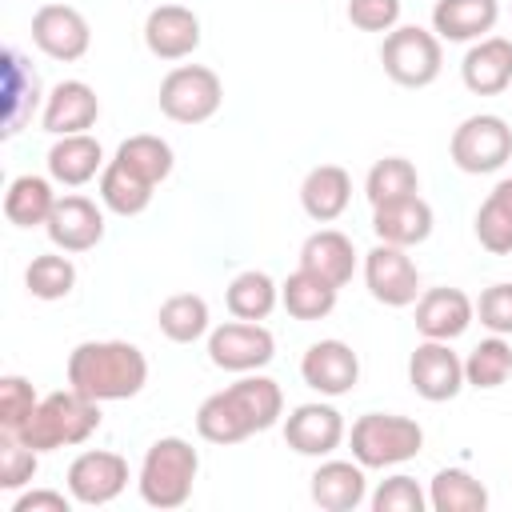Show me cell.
<instances>
[{
	"mask_svg": "<svg viewBox=\"0 0 512 512\" xmlns=\"http://www.w3.org/2000/svg\"><path fill=\"white\" fill-rule=\"evenodd\" d=\"M284 416V392L272 376L244 372L236 384L212 392L196 408V432L208 444H240L256 432H268Z\"/></svg>",
	"mask_w": 512,
	"mask_h": 512,
	"instance_id": "cell-1",
	"label": "cell"
},
{
	"mask_svg": "<svg viewBox=\"0 0 512 512\" xmlns=\"http://www.w3.org/2000/svg\"><path fill=\"white\" fill-rule=\"evenodd\" d=\"M68 384L100 404L132 400L148 384V356L128 340H84L68 352Z\"/></svg>",
	"mask_w": 512,
	"mask_h": 512,
	"instance_id": "cell-2",
	"label": "cell"
},
{
	"mask_svg": "<svg viewBox=\"0 0 512 512\" xmlns=\"http://www.w3.org/2000/svg\"><path fill=\"white\" fill-rule=\"evenodd\" d=\"M96 428H100V400H92L68 384L60 392L40 396L32 420L16 436L36 452H56V448L84 444Z\"/></svg>",
	"mask_w": 512,
	"mask_h": 512,
	"instance_id": "cell-3",
	"label": "cell"
},
{
	"mask_svg": "<svg viewBox=\"0 0 512 512\" xmlns=\"http://www.w3.org/2000/svg\"><path fill=\"white\" fill-rule=\"evenodd\" d=\"M196 472H200V452L184 436H160L148 444L140 472H136L140 500L148 508H160V512L180 508L192 500Z\"/></svg>",
	"mask_w": 512,
	"mask_h": 512,
	"instance_id": "cell-4",
	"label": "cell"
},
{
	"mask_svg": "<svg viewBox=\"0 0 512 512\" xmlns=\"http://www.w3.org/2000/svg\"><path fill=\"white\" fill-rule=\"evenodd\" d=\"M348 448H352V460H360L364 468H396L420 456L424 428L412 416L364 412L348 432Z\"/></svg>",
	"mask_w": 512,
	"mask_h": 512,
	"instance_id": "cell-5",
	"label": "cell"
},
{
	"mask_svg": "<svg viewBox=\"0 0 512 512\" xmlns=\"http://www.w3.org/2000/svg\"><path fill=\"white\" fill-rule=\"evenodd\" d=\"M380 64H384V76L392 84H400V88H428L440 76V68H444L440 36L420 28V24H396L392 32H384Z\"/></svg>",
	"mask_w": 512,
	"mask_h": 512,
	"instance_id": "cell-6",
	"label": "cell"
},
{
	"mask_svg": "<svg viewBox=\"0 0 512 512\" xmlns=\"http://www.w3.org/2000/svg\"><path fill=\"white\" fill-rule=\"evenodd\" d=\"M448 156L468 176L500 172L512 160V128H508V120L496 116V112H476V116L460 120L452 140H448Z\"/></svg>",
	"mask_w": 512,
	"mask_h": 512,
	"instance_id": "cell-7",
	"label": "cell"
},
{
	"mask_svg": "<svg viewBox=\"0 0 512 512\" xmlns=\"http://www.w3.org/2000/svg\"><path fill=\"white\" fill-rule=\"evenodd\" d=\"M160 112L176 124H204L224 104V84L208 64H176L160 80Z\"/></svg>",
	"mask_w": 512,
	"mask_h": 512,
	"instance_id": "cell-8",
	"label": "cell"
},
{
	"mask_svg": "<svg viewBox=\"0 0 512 512\" xmlns=\"http://www.w3.org/2000/svg\"><path fill=\"white\" fill-rule=\"evenodd\" d=\"M276 356V336L260 320H228L208 332V360L224 372H260Z\"/></svg>",
	"mask_w": 512,
	"mask_h": 512,
	"instance_id": "cell-9",
	"label": "cell"
},
{
	"mask_svg": "<svg viewBox=\"0 0 512 512\" xmlns=\"http://www.w3.org/2000/svg\"><path fill=\"white\" fill-rule=\"evenodd\" d=\"M364 284L384 308H408L420 300V268L412 264L408 248L396 244L376 240V248L364 256Z\"/></svg>",
	"mask_w": 512,
	"mask_h": 512,
	"instance_id": "cell-10",
	"label": "cell"
},
{
	"mask_svg": "<svg viewBox=\"0 0 512 512\" xmlns=\"http://www.w3.org/2000/svg\"><path fill=\"white\" fill-rule=\"evenodd\" d=\"M408 384L428 404L456 400L464 388V360L452 352V340H420L408 356Z\"/></svg>",
	"mask_w": 512,
	"mask_h": 512,
	"instance_id": "cell-11",
	"label": "cell"
},
{
	"mask_svg": "<svg viewBox=\"0 0 512 512\" xmlns=\"http://www.w3.org/2000/svg\"><path fill=\"white\" fill-rule=\"evenodd\" d=\"M32 44L48 56V60H60V64H72V60H84L88 48H92V28L84 20L80 8L72 4H40L36 16H32Z\"/></svg>",
	"mask_w": 512,
	"mask_h": 512,
	"instance_id": "cell-12",
	"label": "cell"
},
{
	"mask_svg": "<svg viewBox=\"0 0 512 512\" xmlns=\"http://www.w3.org/2000/svg\"><path fill=\"white\" fill-rule=\"evenodd\" d=\"M128 460L108 448H88L68 464V492L84 508H104L128 488Z\"/></svg>",
	"mask_w": 512,
	"mask_h": 512,
	"instance_id": "cell-13",
	"label": "cell"
},
{
	"mask_svg": "<svg viewBox=\"0 0 512 512\" xmlns=\"http://www.w3.org/2000/svg\"><path fill=\"white\" fill-rule=\"evenodd\" d=\"M348 428H344V416L340 408L324 404V400H312V404H296L284 420V444L296 452V456H332L340 444H344Z\"/></svg>",
	"mask_w": 512,
	"mask_h": 512,
	"instance_id": "cell-14",
	"label": "cell"
},
{
	"mask_svg": "<svg viewBox=\"0 0 512 512\" xmlns=\"http://www.w3.org/2000/svg\"><path fill=\"white\" fill-rule=\"evenodd\" d=\"M300 376L320 396H348L360 380V356L344 340H316L300 356Z\"/></svg>",
	"mask_w": 512,
	"mask_h": 512,
	"instance_id": "cell-15",
	"label": "cell"
},
{
	"mask_svg": "<svg viewBox=\"0 0 512 512\" xmlns=\"http://www.w3.org/2000/svg\"><path fill=\"white\" fill-rule=\"evenodd\" d=\"M44 232L60 252H92L104 240V212L96 208V200L68 192L56 200Z\"/></svg>",
	"mask_w": 512,
	"mask_h": 512,
	"instance_id": "cell-16",
	"label": "cell"
},
{
	"mask_svg": "<svg viewBox=\"0 0 512 512\" xmlns=\"http://www.w3.org/2000/svg\"><path fill=\"white\" fill-rule=\"evenodd\" d=\"M144 44L156 60H188L200 48V16L184 4H156L144 20Z\"/></svg>",
	"mask_w": 512,
	"mask_h": 512,
	"instance_id": "cell-17",
	"label": "cell"
},
{
	"mask_svg": "<svg viewBox=\"0 0 512 512\" xmlns=\"http://www.w3.org/2000/svg\"><path fill=\"white\" fill-rule=\"evenodd\" d=\"M476 320V304L460 288H424L416 300V332L424 340H456Z\"/></svg>",
	"mask_w": 512,
	"mask_h": 512,
	"instance_id": "cell-18",
	"label": "cell"
},
{
	"mask_svg": "<svg viewBox=\"0 0 512 512\" xmlns=\"http://www.w3.org/2000/svg\"><path fill=\"white\" fill-rule=\"evenodd\" d=\"M100 116V96L92 84L84 80H60L48 96H44V112L40 124L52 136H72V132H88Z\"/></svg>",
	"mask_w": 512,
	"mask_h": 512,
	"instance_id": "cell-19",
	"label": "cell"
},
{
	"mask_svg": "<svg viewBox=\"0 0 512 512\" xmlns=\"http://www.w3.org/2000/svg\"><path fill=\"white\" fill-rule=\"evenodd\" d=\"M432 204L416 192V196H404V200H388V204H376L372 208V232L380 244H396V248H416L432 236Z\"/></svg>",
	"mask_w": 512,
	"mask_h": 512,
	"instance_id": "cell-20",
	"label": "cell"
},
{
	"mask_svg": "<svg viewBox=\"0 0 512 512\" xmlns=\"http://www.w3.org/2000/svg\"><path fill=\"white\" fill-rule=\"evenodd\" d=\"M460 80L476 96H500L504 88H512V40L508 36L476 40L460 60Z\"/></svg>",
	"mask_w": 512,
	"mask_h": 512,
	"instance_id": "cell-21",
	"label": "cell"
},
{
	"mask_svg": "<svg viewBox=\"0 0 512 512\" xmlns=\"http://www.w3.org/2000/svg\"><path fill=\"white\" fill-rule=\"evenodd\" d=\"M312 504L324 512H356L368 500V476L360 460H324L312 472Z\"/></svg>",
	"mask_w": 512,
	"mask_h": 512,
	"instance_id": "cell-22",
	"label": "cell"
},
{
	"mask_svg": "<svg viewBox=\"0 0 512 512\" xmlns=\"http://www.w3.org/2000/svg\"><path fill=\"white\" fill-rule=\"evenodd\" d=\"M500 20V0H436L432 32L448 44H476Z\"/></svg>",
	"mask_w": 512,
	"mask_h": 512,
	"instance_id": "cell-23",
	"label": "cell"
},
{
	"mask_svg": "<svg viewBox=\"0 0 512 512\" xmlns=\"http://www.w3.org/2000/svg\"><path fill=\"white\" fill-rule=\"evenodd\" d=\"M104 148L96 136L88 132H72V136H56V144L48 148V176L64 188H80L88 180H96L104 172Z\"/></svg>",
	"mask_w": 512,
	"mask_h": 512,
	"instance_id": "cell-24",
	"label": "cell"
},
{
	"mask_svg": "<svg viewBox=\"0 0 512 512\" xmlns=\"http://www.w3.org/2000/svg\"><path fill=\"white\" fill-rule=\"evenodd\" d=\"M352 200V176L340 164H316L308 168L304 184H300V208L308 212V220L316 224H332L344 216Z\"/></svg>",
	"mask_w": 512,
	"mask_h": 512,
	"instance_id": "cell-25",
	"label": "cell"
},
{
	"mask_svg": "<svg viewBox=\"0 0 512 512\" xmlns=\"http://www.w3.org/2000/svg\"><path fill=\"white\" fill-rule=\"evenodd\" d=\"M300 268H308L320 280L344 288L356 272V248L340 228H320L300 244Z\"/></svg>",
	"mask_w": 512,
	"mask_h": 512,
	"instance_id": "cell-26",
	"label": "cell"
},
{
	"mask_svg": "<svg viewBox=\"0 0 512 512\" xmlns=\"http://www.w3.org/2000/svg\"><path fill=\"white\" fill-rule=\"evenodd\" d=\"M56 192H52V176H36V172H24L8 184L4 192V216L8 224L16 228H36V224H48L52 208H56Z\"/></svg>",
	"mask_w": 512,
	"mask_h": 512,
	"instance_id": "cell-27",
	"label": "cell"
},
{
	"mask_svg": "<svg viewBox=\"0 0 512 512\" xmlns=\"http://www.w3.org/2000/svg\"><path fill=\"white\" fill-rule=\"evenodd\" d=\"M336 296H340V288L336 284H328V280H320L316 272H308V268H296L284 284H280V304H284V312L292 316V320H324L332 308H336Z\"/></svg>",
	"mask_w": 512,
	"mask_h": 512,
	"instance_id": "cell-28",
	"label": "cell"
},
{
	"mask_svg": "<svg viewBox=\"0 0 512 512\" xmlns=\"http://www.w3.org/2000/svg\"><path fill=\"white\" fill-rule=\"evenodd\" d=\"M36 104H40V80L24 64V56L16 48H8L4 52V108H8L4 136H16L24 128V120L36 112Z\"/></svg>",
	"mask_w": 512,
	"mask_h": 512,
	"instance_id": "cell-29",
	"label": "cell"
},
{
	"mask_svg": "<svg viewBox=\"0 0 512 512\" xmlns=\"http://www.w3.org/2000/svg\"><path fill=\"white\" fill-rule=\"evenodd\" d=\"M156 324L172 344H192V340L212 332V312H208V300L200 292H176L160 304Z\"/></svg>",
	"mask_w": 512,
	"mask_h": 512,
	"instance_id": "cell-30",
	"label": "cell"
},
{
	"mask_svg": "<svg viewBox=\"0 0 512 512\" xmlns=\"http://www.w3.org/2000/svg\"><path fill=\"white\" fill-rule=\"evenodd\" d=\"M152 192H156V184H148L144 176H136L128 164H120L116 156L104 164V172H100V200H104V208L108 212H116V216H140L148 204H152Z\"/></svg>",
	"mask_w": 512,
	"mask_h": 512,
	"instance_id": "cell-31",
	"label": "cell"
},
{
	"mask_svg": "<svg viewBox=\"0 0 512 512\" xmlns=\"http://www.w3.org/2000/svg\"><path fill=\"white\" fill-rule=\"evenodd\" d=\"M428 508L432 512H484L488 488L468 468H440L428 484Z\"/></svg>",
	"mask_w": 512,
	"mask_h": 512,
	"instance_id": "cell-32",
	"label": "cell"
},
{
	"mask_svg": "<svg viewBox=\"0 0 512 512\" xmlns=\"http://www.w3.org/2000/svg\"><path fill=\"white\" fill-rule=\"evenodd\" d=\"M476 240L492 256H512V176L500 180L476 208Z\"/></svg>",
	"mask_w": 512,
	"mask_h": 512,
	"instance_id": "cell-33",
	"label": "cell"
},
{
	"mask_svg": "<svg viewBox=\"0 0 512 512\" xmlns=\"http://www.w3.org/2000/svg\"><path fill=\"white\" fill-rule=\"evenodd\" d=\"M224 304L236 320H268L272 308L280 304V284L260 272V268H248L240 276H232L228 292H224Z\"/></svg>",
	"mask_w": 512,
	"mask_h": 512,
	"instance_id": "cell-34",
	"label": "cell"
},
{
	"mask_svg": "<svg viewBox=\"0 0 512 512\" xmlns=\"http://www.w3.org/2000/svg\"><path fill=\"white\" fill-rule=\"evenodd\" d=\"M416 192H420V172H416V164L404 160V156H384V160H376V164L368 168V176H364V196H368L372 208H376V204H388V200L416 196Z\"/></svg>",
	"mask_w": 512,
	"mask_h": 512,
	"instance_id": "cell-35",
	"label": "cell"
},
{
	"mask_svg": "<svg viewBox=\"0 0 512 512\" xmlns=\"http://www.w3.org/2000/svg\"><path fill=\"white\" fill-rule=\"evenodd\" d=\"M116 160L128 164V168H132L136 176H144L148 184H164V180L172 176V164H176L172 144L160 140V136H152V132L128 136V140L116 148Z\"/></svg>",
	"mask_w": 512,
	"mask_h": 512,
	"instance_id": "cell-36",
	"label": "cell"
},
{
	"mask_svg": "<svg viewBox=\"0 0 512 512\" xmlns=\"http://www.w3.org/2000/svg\"><path fill=\"white\" fill-rule=\"evenodd\" d=\"M24 288L36 300H64L76 288V264L56 248L44 256H32V264L24 268Z\"/></svg>",
	"mask_w": 512,
	"mask_h": 512,
	"instance_id": "cell-37",
	"label": "cell"
},
{
	"mask_svg": "<svg viewBox=\"0 0 512 512\" xmlns=\"http://www.w3.org/2000/svg\"><path fill=\"white\" fill-rule=\"evenodd\" d=\"M512 376V344L504 336H488L480 340L468 356H464V384L472 388H500Z\"/></svg>",
	"mask_w": 512,
	"mask_h": 512,
	"instance_id": "cell-38",
	"label": "cell"
},
{
	"mask_svg": "<svg viewBox=\"0 0 512 512\" xmlns=\"http://www.w3.org/2000/svg\"><path fill=\"white\" fill-rule=\"evenodd\" d=\"M36 404H40V396H36L32 380H24V376H4V380H0V432H4V436H16V432L32 420Z\"/></svg>",
	"mask_w": 512,
	"mask_h": 512,
	"instance_id": "cell-39",
	"label": "cell"
},
{
	"mask_svg": "<svg viewBox=\"0 0 512 512\" xmlns=\"http://www.w3.org/2000/svg\"><path fill=\"white\" fill-rule=\"evenodd\" d=\"M368 500H372V512H424L428 508V492L404 472L380 480Z\"/></svg>",
	"mask_w": 512,
	"mask_h": 512,
	"instance_id": "cell-40",
	"label": "cell"
},
{
	"mask_svg": "<svg viewBox=\"0 0 512 512\" xmlns=\"http://www.w3.org/2000/svg\"><path fill=\"white\" fill-rule=\"evenodd\" d=\"M36 468H40V452L28 448L20 436H4V444H0V488L16 492V488L32 484Z\"/></svg>",
	"mask_w": 512,
	"mask_h": 512,
	"instance_id": "cell-41",
	"label": "cell"
},
{
	"mask_svg": "<svg viewBox=\"0 0 512 512\" xmlns=\"http://www.w3.org/2000/svg\"><path fill=\"white\" fill-rule=\"evenodd\" d=\"M476 316L492 336H512V284H488L476 300Z\"/></svg>",
	"mask_w": 512,
	"mask_h": 512,
	"instance_id": "cell-42",
	"label": "cell"
},
{
	"mask_svg": "<svg viewBox=\"0 0 512 512\" xmlns=\"http://www.w3.org/2000/svg\"><path fill=\"white\" fill-rule=\"evenodd\" d=\"M344 16L360 32H392L400 24V0H348Z\"/></svg>",
	"mask_w": 512,
	"mask_h": 512,
	"instance_id": "cell-43",
	"label": "cell"
},
{
	"mask_svg": "<svg viewBox=\"0 0 512 512\" xmlns=\"http://www.w3.org/2000/svg\"><path fill=\"white\" fill-rule=\"evenodd\" d=\"M72 504H76L72 492L64 496L56 488H28V492H20L12 500V512H68Z\"/></svg>",
	"mask_w": 512,
	"mask_h": 512,
	"instance_id": "cell-44",
	"label": "cell"
}]
</instances>
